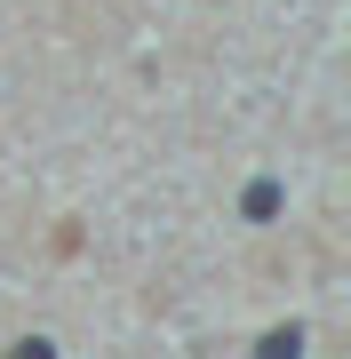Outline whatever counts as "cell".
I'll use <instances>...</instances> for the list:
<instances>
[{
  "label": "cell",
  "instance_id": "cell-2",
  "mask_svg": "<svg viewBox=\"0 0 351 359\" xmlns=\"http://www.w3.org/2000/svg\"><path fill=\"white\" fill-rule=\"evenodd\" d=\"M296 351H303V327H272L256 344V359H296Z\"/></svg>",
  "mask_w": 351,
  "mask_h": 359
},
{
  "label": "cell",
  "instance_id": "cell-1",
  "mask_svg": "<svg viewBox=\"0 0 351 359\" xmlns=\"http://www.w3.org/2000/svg\"><path fill=\"white\" fill-rule=\"evenodd\" d=\"M240 208H247V224L280 216V184H272V176H256V184H247V192H240Z\"/></svg>",
  "mask_w": 351,
  "mask_h": 359
}]
</instances>
